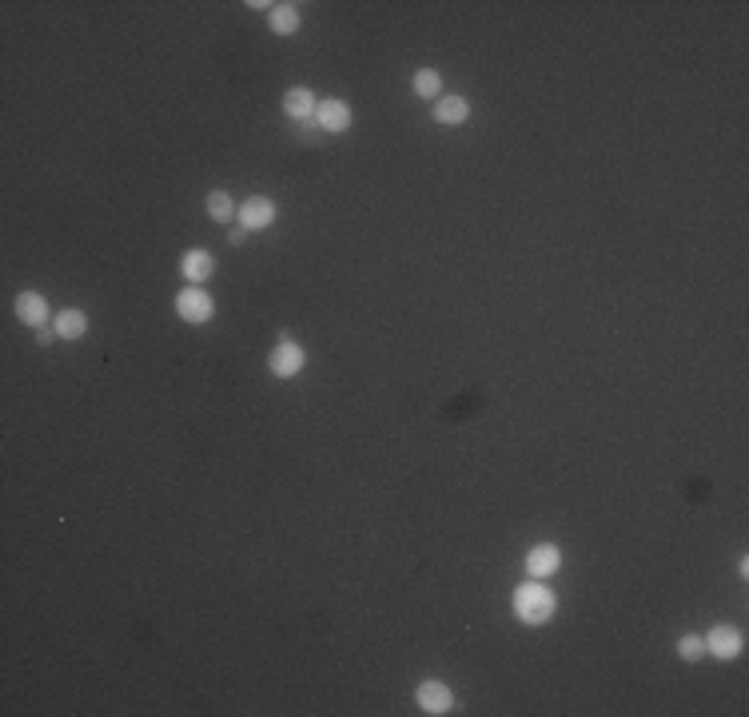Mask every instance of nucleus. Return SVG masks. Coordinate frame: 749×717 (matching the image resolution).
<instances>
[{
	"label": "nucleus",
	"instance_id": "1",
	"mask_svg": "<svg viewBox=\"0 0 749 717\" xmlns=\"http://www.w3.org/2000/svg\"><path fill=\"white\" fill-rule=\"evenodd\" d=\"M554 594H550L546 586H542L538 578L522 582V586L514 590V613L518 621H526V626H542V621L554 618Z\"/></svg>",
	"mask_w": 749,
	"mask_h": 717
},
{
	"label": "nucleus",
	"instance_id": "2",
	"mask_svg": "<svg viewBox=\"0 0 749 717\" xmlns=\"http://www.w3.org/2000/svg\"><path fill=\"white\" fill-rule=\"evenodd\" d=\"M175 311H180L183 323H207V319L215 315V303L207 291H199V287H183L180 295H175Z\"/></svg>",
	"mask_w": 749,
	"mask_h": 717
},
{
	"label": "nucleus",
	"instance_id": "3",
	"mask_svg": "<svg viewBox=\"0 0 749 717\" xmlns=\"http://www.w3.org/2000/svg\"><path fill=\"white\" fill-rule=\"evenodd\" d=\"M303 347L291 339H279L275 351H271V374H279V379H291V374L303 371Z\"/></svg>",
	"mask_w": 749,
	"mask_h": 717
},
{
	"label": "nucleus",
	"instance_id": "4",
	"mask_svg": "<svg viewBox=\"0 0 749 717\" xmlns=\"http://www.w3.org/2000/svg\"><path fill=\"white\" fill-rule=\"evenodd\" d=\"M275 204H271L267 196H251L243 207H239V223H243V231H263L275 223Z\"/></svg>",
	"mask_w": 749,
	"mask_h": 717
},
{
	"label": "nucleus",
	"instance_id": "5",
	"mask_svg": "<svg viewBox=\"0 0 749 717\" xmlns=\"http://www.w3.org/2000/svg\"><path fill=\"white\" fill-rule=\"evenodd\" d=\"M558 566H562V550L550 546V542H542V546H534L530 554H526V574L530 578H550V574H558Z\"/></svg>",
	"mask_w": 749,
	"mask_h": 717
},
{
	"label": "nucleus",
	"instance_id": "6",
	"mask_svg": "<svg viewBox=\"0 0 749 717\" xmlns=\"http://www.w3.org/2000/svg\"><path fill=\"white\" fill-rule=\"evenodd\" d=\"M414 698H419V709H422V713H430V717L451 713V705H454V693L446 690L443 682H422Z\"/></svg>",
	"mask_w": 749,
	"mask_h": 717
},
{
	"label": "nucleus",
	"instance_id": "7",
	"mask_svg": "<svg viewBox=\"0 0 749 717\" xmlns=\"http://www.w3.org/2000/svg\"><path fill=\"white\" fill-rule=\"evenodd\" d=\"M706 650L714 653V658H722V661L737 658V653H741V634L733 626H714L706 634Z\"/></svg>",
	"mask_w": 749,
	"mask_h": 717
},
{
	"label": "nucleus",
	"instance_id": "8",
	"mask_svg": "<svg viewBox=\"0 0 749 717\" xmlns=\"http://www.w3.org/2000/svg\"><path fill=\"white\" fill-rule=\"evenodd\" d=\"M315 124L323 127V132H347V127H351V108L343 100H319Z\"/></svg>",
	"mask_w": 749,
	"mask_h": 717
},
{
	"label": "nucleus",
	"instance_id": "9",
	"mask_svg": "<svg viewBox=\"0 0 749 717\" xmlns=\"http://www.w3.org/2000/svg\"><path fill=\"white\" fill-rule=\"evenodd\" d=\"M180 271H183V279H191V283H204V279H212L215 275L212 251H204V247H191V251H183Z\"/></svg>",
	"mask_w": 749,
	"mask_h": 717
},
{
	"label": "nucleus",
	"instance_id": "10",
	"mask_svg": "<svg viewBox=\"0 0 749 717\" xmlns=\"http://www.w3.org/2000/svg\"><path fill=\"white\" fill-rule=\"evenodd\" d=\"M16 315L24 327H48V303L36 291H20L16 295Z\"/></svg>",
	"mask_w": 749,
	"mask_h": 717
},
{
	"label": "nucleus",
	"instance_id": "11",
	"mask_svg": "<svg viewBox=\"0 0 749 717\" xmlns=\"http://www.w3.org/2000/svg\"><path fill=\"white\" fill-rule=\"evenodd\" d=\"M315 108H319V100H315V92L311 88H291V92L283 96V112L299 124V120H311L315 116Z\"/></svg>",
	"mask_w": 749,
	"mask_h": 717
},
{
	"label": "nucleus",
	"instance_id": "12",
	"mask_svg": "<svg viewBox=\"0 0 749 717\" xmlns=\"http://www.w3.org/2000/svg\"><path fill=\"white\" fill-rule=\"evenodd\" d=\"M467 116H470V104L462 100V96H438V104H435L438 124H467Z\"/></svg>",
	"mask_w": 749,
	"mask_h": 717
},
{
	"label": "nucleus",
	"instance_id": "13",
	"mask_svg": "<svg viewBox=\"0 0 749 717\" xmlns=\"http://www.w3.org/2000/svg\"><path fill=\"white\" fill-rule=\"evenodd\" d=\"M84 331H88V315H84V311L68 307V311H60V315H56V335H60V339H80Z\"/></svg>",
	"mask_w": 749,
	"mask_h": 717
},
{
	"label": "nucleus",
	"instance_id": "14",
	"mask_svg": "<svg viewBox=\"0 0 749 717\" xmlns=\"http://www.w3.org/2000/svg\"><path fill=\"white\" fill-rule=\"evenodd\" d=\"M295 28H299V8L295 4H271V32L291 36Z\"/></svg>",
	"mask_w": 749,
	"mask_h": 717
},
{
	"label": "nucleus",
	"instance_id": "15",
	"mask_svg": "<svg viewBox=\"0 0 749 717\" xmlns=\"http://www.w3.org/2000/svg\"><path fill=\"white\" fill-rule=\"evenodd\" d=\"M414 92H419L422 100H438V92H443V76H438L435 68H419V72H414Z\"/></svg>",
	"mask_w": 749,
	"mask_h": 717
},
{
	"label": "nucleus",
	"instance_id": "16",
	"mask_svg": "<svg viewBox=\"0 0 749 717\" xmlns=\"http://www.w3.org/2000/svg\"><path fill=\"white\" fill-rule=\"evenodd\" d=\"M207 215H212V220H231V215H236V207H231V196L228 191H212V196H207Z\"/></svg>",
	"mask_w": 749,
	"mask_h": 717
},
{
	"label": "nucleus",
	"instance_id": "17",
	"mask_svg": "<svg viewBox=\"0 0 749 717\" xmlns=\"http://www.w3.org/2000/svg\"><path fill=\"white\" fill-rule=\"evenodd\" d=\"M677 653H682L685 661H698L701 653H706V637H698V634H685L682 642H677Z\"/></svg>",
	"mask_w": 749,
	"mask_h": 717
},
{
	"label": "nucleus",
	"instance_id": "18",
	"mask_svg": "<svg viewBox=\"0 0 749 717\" xmlns=\"http://www.w3.org/2000/svg\"><path fill=\"white\" fill-rule=\"evenodd\" d=\"M36 343L48 347V343H52V327H36Z\"/></svg>",
	"mask_w": 749,
	"mask_h": 717
},
{
	"label": "nucleus",
	"instance_id": "19",
	"mask_svg": "<svg viewBox=\"0 0 749 717\" xmlns=\"http://www.w3.org/2000/svg\"><path fill=\"white\" fill-rule=\"evenodd\" d=\"M299 132H307V135H311V132H323V127H319V124H315V116H311V120H299Z\"/></svg>",
	"mask_w": 749,
	"mask_h": 717
}]
</instances>
